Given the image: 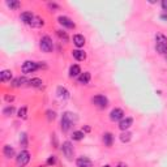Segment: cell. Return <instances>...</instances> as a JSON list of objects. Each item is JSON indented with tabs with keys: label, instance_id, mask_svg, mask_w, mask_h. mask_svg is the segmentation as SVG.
<instances>
[{
	"label": "cell",
	"instance_id": "6da1fadb",
	"mask_svg": "<svg viewBox=\"0 0 167 167\" xmlns=\"http://www.w3.org/2000/svg\"><path fill=\"white\" fill-rule=\"evenodd\" d=\"M77 120V116L74 114H72V112H64L61 116V131L63 132H67L71 129V127L74 124V121Z\"/></svg>",
	"mask_w": 167,
	"mask_h": 167
},
{
	"label": "cell",
	"instance_id": "7a4b0ae2",
	"mask_svg": "<svg viewBox=\"0 0 167 167\" xmlns=\"http://www.w3.org/2000/svg\"><path fill=\"white\" fill-rule=\"evenodd\" d=\"M39 47H40V50H42L43 52H51L52 48H53L51 38L47 37V35L42 37V39H40V42H39Z\"/></svg>",
	"mask_w": 167,
	"mask_h": 167
},
{
	"label": "cell",
	"instance_id": "3957f363",
	"mask_svg": "<svg viewBox=\"0 0 167 167\" xmlns=\"http://www.w3.org/2000/svg\"><path fill=\"white\" fill-rule=\"evenodd\" d=\"M39 68V64L35 61H31V60H27L22 64V72L24 73H31V72H35L37 69Z\"/></svg>",
	"mask_w": 167,
	"mask_h": 167
},
{
	"label": "cell",
	"instance_id": "277c9868",
	"mask_svg": "<svg viewBox=\"0 0 167 167\" xmlns=\"http://www.w3.org/2000/svg\"><path fill=\"white\" fill-rule=\"evenodd\" d=\"M91 102L94 103L97 107H99V108H106L107 105H108V100L105 95H95L91 98Z\"/></svg>",
	"mask_w": 167,
	"mask_h": 167
},
{
	"label": "cell",
	"instance_id": "5b68a950",
	"mask_svg": "<svg viewBox=\"0 0 167 167\" xmlns=\"http://www.w3.org/2000/svg\"><path fill=\"white\" fill-rule=\"evenodd\" d=\"M61 150H63V154H64L65 157H67V159L71 160L73 158V146H72V144L69 142V141H65V142H63V146H61Z\"/></svg>",
	"mask_w": 167,
	"mask_h": 167
},
{
	"label": "cell",
	"instance_id": "8992f818",
	"mask_svg": "<svg viewBox=\"0 0 167 167\" xmlns=\"http://www.w3.org/2000/svg\"><path fill=\"white\" fill-rule=\"evenodd\" d=\"M16 160H17V165L18 166H25L29 163L30 160V154L29 152H26V150H22L20 154L17 155V158H16Z\"/></svg>",
	"mask_w": 167,
	"mask_h": 167
},
{
	"label": "cell",
	"instance_id": "52a82bcc",
	"mask_svg": "<svg viewBox=\"0 0 167 167\" xmlns=\"http://www.w3.org/2000/svg\"><path fill=\"white\" fill-rule=\"evenodd\" d=\"M58 21H59V24H60V25L68 27V29H74V27H76L74 22L69 17H67V16H60V17L58 18Z\"/></svg>",
	"mask_w": 167,
	"mask_h": 167
},
{
	"label": "cell",
	"instance_id": "ba28073f",
	"mask_svg": "<svg viewBox=\"0 0 167 167\" xmlns=\"http://www.w3.org/2000/svg\"><path fill=\"white\" fill-rule=\"evenodd\" d=\"M110 119L112 121L121 120V119H124V111L121 108H114L111 111V114H110Z\"/></svg>",
	"mask_w": 167,
	"mask_h": 167
},
{
	"label": "cell",
	"instance_id": "9c48e42d",
	"mask_svg": "<svg viewBox=\"0 0 167 167\" xmlns=\"http://www.w3.org/2000/svg\"><path fill=\"white\" fill-rule=\"evenodd\" d=\"M133 124V119L132 118H125V119H121L120 123H119V128L121 131H127V129Z\"/></svg>",
	"mask_w": 167,
	"mask_h": 167
},
{
	"label": "cell",
	"instance_id": "30bf717a",
	"mask_svg": "<svg viewBox=\"0 0 167 167\" xmlns=\"http://www.w3.org/2000/svg\"><path fill=\"white\" fill-rule=\"evenodd\" d=\"M77 167H91V160L87 157H80L76 160Z\"/></svg>",
	"mask_w": 167,
	"mask_h": 167
},
{
	"label": "cell",
	"instance_id": "8fae6325",
	"mask_svg": "<svg viewBox=\"0 0 167 167\" xmlns=\"http://www.w3.org/2000/svg\"><path fill=\"white\" fill-rule=\"evenodd\" d=\"M72 55H73V58L78 61H82L86 59V53H85L82 50H73V51H72Z\"/></svg>",
	"mask_w": 167,
	"mask_h": 167
},
{
	"label": "cell",
	"instance_id": "7c38bea8",
	"mask_svg": "<svg viewBox=\"0 0 167 167\" xmlns=\"http://www.w3.org/2000/svg\"><path fill=\"white\" fill-rule=\"evenodd\" d=\"M20 18H21V21H22L24 24H27V25H29V24L31 22V20L34 18V14L30 13V12H24V13H21Z\"/></svg>",
	"mask_w": 167,
	"mask_h": 167
},
{
	"label": "cell",
	"instance_id": "4fadbf2b",
	"mask_svg": "<svg viewBox=\"0 0 167 167\" xmlns=\"http://www.w3.org/2000/svg\"><path fill=\"white\" fill-rule=\"evenodd\" d=\"M56 93H58V97L60 99H68L69 98V91L63 86H59L58 90H56Z\"/></svg>",
	"mask_w": 167,
	"mask_h": 167
},
{
	"label": "cell",
	"instance_id": "5bb4252c",
	"mask_svg": "<svg viewBox=\"0 0 167 167\" xmlns=\"http://www.w3.org/2000/svg\"><path fill=\"white\" fill-rule=\"evenodd\" d=\"M29 25H30L31 27H42L43 25H45V21H43V18L34 16V18L31 20V22H30Z\"/></svg>",
	"mask_w": 167,
	"mask_h": 167
},
{
	"label": "cell",
	"instance_id": "9a60e30c",
	"mask_svg": "<svg viewBox=\"0 0 167 167\" xmlns=\"http://www.w3.org/2000/svg\"><path fill=\"white\" fill-rule=\"evenodd\" d=\"M90 81V73L89 72H84V73H81L80 76H78V82L82 84V85H86L89 84Z\"/></svg>",
	"mask_w": 167,
	"mask_h": 167
},
{
	"label": "cell",
	"instance_id": "2e32d148",
	"mask_svg": "<svg viewBox=\"0 0 167 167\" xmlns=\"http://www.w3.org/2000/svg\"><path fill=\"white\" fill-rule=\"evenodd\" d=\"M11 78H12V72H11V71L5 69V71H1V72H0V80H1L3 82L11 81Z\"/></svg>",
	"mask_w": 167,
	"mask_h": 167
},
{
	"label": "cell",
	"instance_id": "e0dca14e",
	"mask_svg": "<svg viewBox=\"0 0 167 167\" xmlns=\"http://www.w3.org/2000/svg\"><path fill=\"white\" fill-rule=\"evenodd\" d=\"M73 43L76 45L77 47H82L85 45V38L84 35H81V34H76V35H73Z\"/></svg>",
	"mask_w": 167,
	"mask_h": 167
},
{
	"label": "cell",
	"instance_id": "ac0fdd59",
	"mask_svg": "<svg viewBox=\"0 0 167 167\" xmlns=\"http://www.w3.org/2000/svg\"><path fill=\"white\" fill-rule=\"evenodd\" d=\"M81 74V68L78 67V65H72L71 68H69V76L71 77H77Z\"/></svg>",
	"mask_w": 167,
	"mask_h": 167
},
{
	"label": "cell",
	"instance_id": "d6986e66",
	"mask_svg": "<svg viewBox=\"0 0 167 167\" xmlns=\"http://www.w3.org/2000/svg\"><path fill=\"white\" fill-rule=\"evenodd\" d=\"M3 153H4V157H7V158H12V157L14 155V149L13 147H11L9 145H5L4 149H3Z\"/></svg>",
	"mask_w": 167,
	"mask_h": 167
},
{
	"label": "cell",
	"instance_id": "ffe728a7",
	"mask_svg": "<svg viewBox=\"0 0 167 167\" xmlns=\"http://www.w3.org/2000/svg\"><path fill=\"white\" fill-rule=\"evenodd\" d=\"M112 141H114V136L111 133H105L103 134V142H105L106 146H111Z\"/></svg>",
	"mask_w": 167,
	"mask_h": 167
},
{
	"label": "cell",
	"instance_id": "44dd1931",
	"mask_svg": "<svg viewBox=\"0 0 167 167\" xmlns=\"http://www.w3.org/2000/svg\"><path fill=\"white\" fill-rule=\"evenodd\" d=\"M155 50L159 53H166L167 52V45L165 43H155Z\"/></svg>",
	"mask_w": 167,
	"mask_h": 167
},
{
	"label": "cell",
	"instance_id": "7402d4cb",
	"mask_svg": "<svg viewBox=\"0 0 167 167\" xmlns=\"http://www.w3.org/2000/svg\"><path fill=\"white\" fill-rule=\"evenodd\" d=\"M7 5L11 9H17V8H20L21 7V3L20 1H17V0H8L7 1Z\"/></svg>",
	"mask_w": 167,
	"mask_h": 167
},
{
	"label": "cell",
	"instance_id": "603a6c76",
	"mask_svg": "<svg viewBox=\"0 0 167 167\" xmlns=\"http://www.w3.org/2000/svg\"><path fill=\"white\" fill-rule=\"evenodd\" d=\"M29 84L33 87H40L43 82H42V80H40V78H31V80H29Z\"/></svg>",
	"mask_w": 167,
	"mask_h": 167
},
{
	"label": "cell",
	"instance_id": "cb8c5ba5",
	"mask_svg": "<svg viewBox=\"0 0 167 167\" xmlns=\"http://www.w3.org/2000/svg\"><path fill=\"white\" fill-rule=\"evenodd\" d=\"M132 138V133L131 132H123V133L120 134V140H121V142H128L129 140Z\"/></svg>",
	"mask_w": 167,
	"mask_h": 167
},
{
	"label": "cell",
	"instance_id": "d4e9b609",
	"mask_svg": "<svg viewBox=\"0 0 167 167\" xmlns=\"http://www.w3.org/2000/svg\"><path fill=\"white\" fill-rule=\"evenodd\" d=\"M84 136H85V133H84V132H81V131H76V132H73V133H72V138H73L74 141L82 140Z\"/></svg>",
	"mask_w": 167,
	"mask_h": 167
},
{
	"label": "cell",
	"instance_id": "484cf974",
	"mask_svg": "<svg viewBox=\"0 0 167 167\" xmlns=\"http://www.w3.org/2000/svg\"><path fill=\"white\" fill-rule=\"evenodd\" d=\"M25 82H29V81H27L25 77H20V78H17V80H14L13 85H14V86H22Z\"/></svg>",
	"mask_w": 167,
	"mask_h": 167
},
{
	"label": "cell",
	"instance_id": "4316f807",
	"mask_svg": "<svg viewBox=\"0 0 167 167\" xmlns=\"http://www.w3.org/2000/svg\"><path fill=\"white\" fill-rule=\"evenodd\" d=\"M13 112H14V107H13V106H8V107H5V108L3 110V114H4L5 116L12 115Z\"/></svg>",
	"mask_w": 167,
	"mask_h": 167
},
{
	"label": "cell",
	"instance_id": "83f0119b",
	"mask_svg": "<svg viewBox=\"0 0 167 167\" xmlns=\"http://www.w3.org/2000/svg\"><path fill=\"white\" fill-rule=\"evenodd\" d=\"M26 114H27V108H26V107H22V108L18 110V118L26 119Z\"/></svg>",
	"mask_w": 167,
	"mask_h": 167
},
{
	"label": "cell",
	"instance_id": "f1b7e54d",
	"mask_svg": "<svg viewBox=\"0 0 167 167\" xmlns=\"http://www.w3.org/2000/svg\"><path fill=\"white\" fill-rule=\"evenodd\" d=\"M56 34L59 35V38H61V39H64V40H68V35L64 33V31H61V30H56Z\"/></svg>",
	"mask_w": 167,
	"mask_h": 167
},
{
	"label": "cell",
	"instance_id": "f546056e",
	"mask_svg": "<svg viewBox=\"0 0 167 167\" xmlns=\"http://www.w3.org/2000/svg\"><path fill=\"white\" fill-rule=\"evenodd\" d=\"M46 114H47V119H48V120H53V119L56 118L55 111H51V110H48V111H47Z\"/></svg>",
	"mask_w": 167,
	"mask_h": 167
},
{
	"label": "cell",
	"instance_id": "4dcf8cb0",
	"mask_svg": "<svg viewBox=\"0 0 167 167\" xmlns=\"http://www.w3.org/2000/svg\"><path fill=\"white\" fill-rule=\"evenodd\" d=\"M26 133H22L21 134V138H20V141H21V144L24 145V146H26Z\"/></svg>",
	"mask_w": 167,
	"mask_h": 167
},
{
	"label": "cell",
	"instance_id": "1f68e13d",
	"mask_svg": "<svg viewBox=\"0 0 167 167\" xmlns=\"http://www.w3.org/2000/svg\"><path fill=\"white\" fill-rule=\"evenodd\" d=\"M55 162H56L55 157H50V158L47 159V165H55Z\"/></svg>",
	"mask_w": 167,
	"mask_h": 167
},
{
	"label": "cell",
	"instance_id": "d6a6232c",
	"mask_svg": "<svg viewBox=\"0 0 167 167\" xmlns=\"http://www.w3.org/2000/svg\"><path fill=\"white\" fill-rule=\"evenodd\" d=\"M162 9L165 12H167V0H163L162 1Z\"/></svg>",
	"mask_w": 167,
	"mask_h": 167
},
{
	"label": "cell",
	"instance_id": "836d02e7",
	"mask_svg": "<svg viewBox=\"0 0 167 167\" xmlns=\"http://www.w3.org/2000/svg\"><path fill=\"white\" fill-rule=\"evenodd\" d=\"M48 8H50V9H59L58 5H56V4H51V3L48 4Z\"/></svg>",
	"mask_w": 167,
	"mask_h": 167
},
{
	"label": "cell",
	"instance_id": "e575fe53",
	"mask_svg": "<svg viewBox=\"0 0 167 167\" xmlns=\"http://www.w3.org/2000/svg\"><path fill=\"white\" fill-rule=\"evenodd\" d=\"M14 98L12 95H5V100H7V102H12V100H13Z\"/></svg>",
	"mask_w": 167,
	"mask_h": 167
},
{
	"label": "cell",
	"instance_id": "d590c367",
	"mask_svg": "<svg viewBox=\"0 0 167 167\" xmlns=\"http://www.w3.org/2000/svg\"><path fill=\"white\" fill-rule=\"evenodd\" d=\"M160 17H162V20H167V14H162Z\"/></svg>",
	"mask_w": 167,
	"mask_h": 167
},
{
	"label": "cell",
	"instance_id": "8d00e7d4",
	"mask_svg": "<svg viewBox=\"0 0 167 167\" xmlns=\"http://www.w3.org/2000/svg\"><path fill=\"white\" fill-rule=\"evenodd\" d=\"M118 167H127V166H125L124 163H119V165H118Z\"/></svg>",
	"mask_w": 167,
	"mask_h": 167
},
{
	"label": "cell",
	"instance_id": "74e56055",
	"mask_svg": "<svg viewBox=\"0 0 167 167\" xmlns=\"http://www.w3.org/2000/svg\"><path fill=\"white\" fill-rule=\"evenodd\" d=\"M103 167H111V166H108V165H106V166H103Z\"/></svg>",
	"mask_w": 167,
	"mask_h": 167
},
{
	"label": "cell",
	"instance_id": "f35d334b",
	"mask_svg": "<svg viewBox=\"0 0 167 167\" xmlns=\"http://www.w3.org/2000/svg\"><path fill=\"white\" fill-rule=\"evenodd\" d=\"M21 167H24V166H21Z\"/></svg>",
	"mask_w": 167,
	"mask_h": 167
},
{
	"label": "cell",
	"instance_id": "ab89813d",
	"mask_svg": "<svg viewBox=\"0 0 167 167\" xmlns=\"http://www.w3.org/2000/svg\"><path fill=\"white\" fill-rule=\"evenodd\" d=\"M39 167H42V166H39Z\"/></svg>",
	"mask_w": 167,
	"mask_h": 167
}]
</instances>
